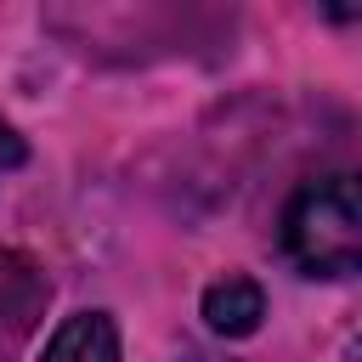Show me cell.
<instances>
[{
    "instance_id": "1",
    "label": "cell",
    "mask_w": 362,
    "mask_h": 362,
    "mask_svg": "<svg viewBox=\"0 0 362 362\" xmlns=\"http://www.w3.org/2000/svg\"><path fill=\"white\" fill-rule=\"evenodd\" d=\"M283 249L311 277H351L362 260V204L351 175L305 181L283 209Z\"/></svg>"
},
{
    "instance_id": "2",
    "label": "cell",
    "mask_w": 362,
    "mask_h": 362,
    "mask_svg": "<svg viewBox=\"0 0 362 362\" xmlns=\"http://www.w3.org/2000/svg\"><path fill=\"white\" fill-rule=\"evenodd\" d=\"M260 317H266V294H260L255 277H221V283L204 288V322L215 334L243 339V334L260 328Z\"/></svg>"
},
{
    "instance_id": "3",
    "label": "cell",
    "mask_w": 362,
    "mask_h": 362,
    "mask_svg": "<svg viewBox=\"0 0 362 362\" xmlns=\"http://www.w3.org/2000/svg\"><path fill=\"white\" fill-rule=\"evenodd\" d=\"M45 362H119V328L107 311H74L51 345H45Z\"/></svg>"
},
{
    "instance_id": "4",
    "label": "cell",
    "mask_w": 362,
    "mask_h": 362,
    "mask_svg": "<svg viewBox=\"0 0 362 362\" xmlns=\"http://www.w3.org/2000/svg\"><path fill=\"white\" fill-rule=\"evenodd\" d=\"M17 164H23V136L0 119V175H6V170H17Z\"/></svg>"
}]
</instances>
